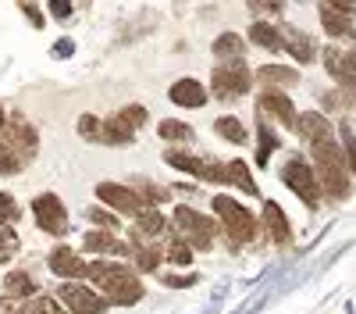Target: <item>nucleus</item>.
I'll list each match as a JSON object with an SVG mask.
<instances>
[{"instance_id": "f257e3e1", "label": "nucleus", "mask_w": 356, "mask_h": 314, "mask_svg": "<svg viewBox=\"0 0 356 314\" xmlns=\"http://www.w3.org/2000/svg\"><path fill=\"white\" fill-rule=\"evenodd\" d=\"M86 278L97 285V293L107 297L114 307H136L143 300V278L122 261H89Z\"/></svg>"}, {"instance_id": "f03ea898", "label": "nucleus", "mask_w": 356, "mask_h": 314, "mask_svg": "<svg viewBox=\"0 0 356 314\" xmlns=\"http://www.w3.org/2000/svg\"><path fill=\"white\" fill-rule=\"evenodd\" d=\"M310 150H314V171H317V179H321V193L324 196H332V200H342L349 193V179H346V150H342V143H335V136H321L310 143Z\"/></svg>"}, {"instance_id": "7ed1b4c3", "label": "nucleus", "mask_w": 356, "mask_h": 314, "mask_svg": "<svg viewBox=\"0 0 356 314\" xmlns=\"http://www.w3.org/2000/svg\"><path fill=\"white\" fill-rule=\"evenodd\" d=\"M211 207L225 228V236L232 243H253L257 240V218L239 204V200H232V196H214L211 200Z\"/></svg>"}, {"instance_id": "20e7f679", "label": "nucleus", "mask_w": 356, "mask_h": 314, "mask_svg": "<svg viewBox=\"0 0 356 314\" xmlns=\"http://www.w3.org/2000/svg\"><path fill=\"white\" fill-rule=\"evenodd\" d=\"M282 182L303 200L307 207H317L321 204V179H317V171H314V164L310 161H303V157H289L285 164H282Z\"/></svg>"}, {"instance_id": "39448f33", "label": "nucleus", "mask_w": 356, "mask_h": 314, "mask_svg": "<svg viewBox=\"0 0 356 314\" xmlns=\"http://www.w3.org/2000/svg\"><path fill=\"white\" fill-rule=\"evenodd\" d=\"M175 228H178L175 236H182L193 250H207V246L214 243V233H218V225L211 218L193 211V207H186V204L175 207Z\"/></svg>"}, {"instance_id": "423d86ee", "label": "nucleus", "mask_w": 356, "mask_h": 314, "mask_svg": "<svg viewBox=\"0 0 356 314\" xmlns=\"http://www.w3.org/2000/svg\"><path fill=\"white\" fill-rule=\"evenodd\" d=\"M211 86H214V97L218 100H239L250 93V86H253V75L243 61H228V65H218L214 75H211Z\"/></svg>"}, {"instance_id": "0eeeda50", "label": "nucleus", "mask_w": 356, "mask_h": 314, "mask_svg": "<svg viewBox=\"0 0 356 314\" xmlns=\"http://www.w3.org/2000/svg\"><path fill=\"white\" fill-rule=\"evenodd\" d=\"M57 300H61L72 314H104V311L111 307L104 293H97L93 285H82V282L57 285Z\"/></svg>"}, {"instance_id": "6e6552de", "label": "nucleus", "mask_w": 356, "mask_h": 314, "mask_svg": "<svg viewBox=\"0 0 356 314\" xmlns=\"http://www.w3.org/2000/svg\"><path fill=\"white\" fill-rule=\"evenodd\" d=\"M33 218L47 236H65L68 233V211H65L57 193H40L33 200Z\"/></svg>"}, {"instance_id": "1a4fd4ad", "label": "nucleus", "mask_w": 356, "mask_h": 314, "mask_svg": "<svg viewBox=\"0 0 356 314\" xmlns=\"http://www.w3.org/2000/svg\"><path fill=\"white\" fill-rule=\"evenodd\" d=\"M97 200H100L104 207H111L114 214H139V211H143L139 189L122 186V182H100V186H97Z\"/></svg>"}, {"instance_id": "9d476101", "label": "nucleus", "mask_w": 356, "mask_h": 314, "mask_svg": "<svg viewBox=\"0 0 356 314\" xmlns=\"http://www.w3.org/2000/svg\"><path fill=\"white\" fill-rule=\"evenodd\" d=\"M257 111L267 114V118H275V122H282V125H289V129H296V122H300V114H296L292 100L282 90H264L257 97Z\"/></svg>"}, {"instance_id": "9b49d317", "label": "nucleus", "mask_w": 356, "mask_h": 314, "mask_svg": "<svg viewBox=\"0 0 356 314\" xmlns=\"http://www.w3.org/2000/svg\"><path fill=\"white\" fill-rule=\"evenodd\" d=\"M282 29V47L289 50V57H296L300 65H310L314 57H317V43L310 33H303V29H296V25H278Z\"/></svg>"}, {"instance_id": "f8f14e48", "label": "nucleus", "mask_w": 356, "mask_h": 314, "mask_svg": "<svg viewBox=\"0 0 356 314\" xmlns=\"http://www.w3.org/2000/svg\"><path fill=\"white\" fill-rule=\"evenodd\" d=\"M4 143H8L11 150H18L25 161H33L36 150H40V136H36V129L29 125L25 118H15V122L4 129Z\"/></svg>"}, {"instance_id": "ddd939ff", "label": "nucleus", "mask_w": 356, "mask_h": 314, "mask_svg": "<svg viewBox=\"0 0 356 314\" xmlns=\"http://www.w3.org/2000/svg\"><path fill=\"white\" fill-rule=\"evenodd\" d=\"M324 68L339 86H356V50H339L328 47L324 50Z\"/></svg>"}, {"instance_id": "4468645a", "label": "nucleus", "mask_w": 356, "mask_h": 314, "mask_svg": "<svg viewBox=\"0 0 356 314\" xmlns=\"http://www.w3.org/2000/svg\"><path fill=\"white\" fill-rule=\"evenodd\" d=\"M82 246H86L89 253H104V257H111V261H118V257H129V253H132L129 243H122L114 233H104V228H93V233H86V236H82Z\"/></svg>"}, {"instance_id": "2eb2a0df", "label": "nucleus", "mask_w": 356, "mask_h": 314, "mask_svg": "<svg viewBox=\"0 0 356 314\" xmlns=\"http://www.w3.org/2000/svg\"><path fill=\"white\" fill-rule=\"evenodd\" d=\"M275 275H278L275 268H267V272H264V275H260V278L253 282L257 290H253V293H250V297H246V300H243L239 307H235L232 314H260V311H264L267 304L275 300V290H271V282H275Z\"/></svg>"}, {"instance_id": "dca6fc26", "label": "nucleus", "mask_w": 356, "mask_h": 314, "mask_svg": "<svg viewBox=\"0 0 356 314\" xmlns=\"http://www.w3.org/2000/svg\"><path fill=\"white\" fill-rule=\"evenodd\" d=\"M168 100L178 104V107H203L207 104V90H203V82L200 79H178L171 82V90H168Z\"/></svg>"}, {"instance_id": "f3484780", "label": "nucleus", "mask_w": 356, "mask_h": 314, "mask_svg": "<svg viewBox=\"0 0 356 314\" xmlns=\"http://www.w3.org/2000/svg\"><path fill=\"white\" fill-rule=\"evenodd\" d=\"M50 272L72 282V278L86 275V265L79 261V253H75L72 246H54V250H50Z\"/></svg>"}, {"instance_id": "a211bd4d", "label": "nucleus", "mask_w": 356, "mask_h": 314, "mask_svg": "<svg viewBox=\"0 0 356 314\" xmlns=\"http://www.w3.org/2000/svg\"><path fill=\"white\" fill-rule=\"evenodd\" d=\"M132 139H136V129L122 118V114H111L100 125V143H107V147H132Z\"/></svg>"}, {"instance_id": "6ab92c4d", "label": "nucleus", "mask_w": 356, "mask_h": 314, "mask_svg": "<svg viewBox=\"0 0 356 314\" xmlns=\"http://www.w3.org/2000/svg\"><path fill=\"white\" fill-rule=\"evenodd\" d=\"M264 228L271 233V240H275V243H289V236H292L289 214L275 204V200H264Z\"/></svg>"}, {"instance_id": "aec40b11", "label": "nucleus", "mask_w": 356, "mask_h": 314, "mask_svg": "<svg viewBox=\"0 0 356 314\" xmlns=\"http://www.w3.org/2000/svg\"><path fill=\"white\" fill-rule=\"evenodd\" d=\"M321 25H324V33L335 36V40H353L356 36V29H353V18L328 8V4H321Z\"/></svg>"}, {"instance_id": "412c9836", "label": "nucleus", "mask_w": 356, "mask_h": 314, "mask_svg": "<svg viewBox=\"0 0 356 314\" xmlns=\"http://www.w3.org/2000/svg\"><path fill=\"white\" fill-rule=\"evenodd\" d=\"M164 164H171L175 171H186V175H193L200 182L207 175V161L196 157V154H186V150H164Z\"/></svg>"}, {"instance_id": "4be33fe9", "label": "nucleus", "mask_w": 356, "mask_h": 314, "mask_svg": "<svg viewBox=\"0 0 356 314\" xmlns=\"http://www.w3.org/2000/svg\"><path fill=\"white\" fill-rule=\"evenodd\" d=\"M250 43H253V47H264V50H282V29L271 25V22L253 18V25H250Z\"/></svg>"}, {"instance_id": "5701e85b", "label": "nucleus", "mask_w": 356, "mask_h": 314, "mask_svg": "<svg viewBox=\"0 0 356 314\" xmlns=\"http://www.w3.org/2000/svg\"><path fill=\"white\" fill-rule=\"evenodd\" d=\"M257 82L260 86H296L300 82V72L285 68V65H260L257 68Z\"/></svg>"}, {"instance_id": "b1692460", "label": "nucleus", "mask_w": 356, "mask_h": 314, "mask_svg": "<svg viewBox=\"0 0 356 314\" xmlns=\"http://www.w3.org/2000/svg\"><path fill=\"white\" fill-rule=\"evenodd\" d=\"M296 129H300V136H303L307 143H314V139H321V136H328V132H332V122L324 118L321 111H310V114H300Z\"/></svg>"}, {"instance_id": "393cba45", "label": "nucleus", "mask_w": 356, "mask_h": 314, "mask_svg": "<svg viewBox=\"0 0 356 314\" xmlns=\"http://www.w3.org/2000/svg\"><path fill=\"white\" fill-rule=\"evenodd\" d=\"M168 228V221H164V214L157 211V207H143L139 214H136V236H146V240H154V236H161Z\"/></svg>"}, {"instance_id": "a878e982", "label": "nucleus", "mask_w": 356, "mask_h": 314, "mask_svg": "<svg viewBox=\"0 0 356 314\" xmlns=\"http://www.w3.org/2000/svg\"><path fill=\"white\" fill-rule=\"evenodd\" d=\"M211 50H214V57H221V61H243L246 43H243V36H235V33H221Z\"/></svg>"}, {"instance_id": "bb28decb", "label": "nucleus", "mask_w": 356, "mask_h": 314, "mask_svg": "<svg viewBox=\"0 0 356 314\" xmlns=\"http://www.w3.org/2000/svg\"><path fill=\"white\" fill-rule=\"evenodd\" d=\"M4 293H8V297H22V300L36 297V278L29 275V272H8V278H4Z\"/></svg>"}, {"instance_id": "cd10ccee", "label": "nucleus", "mask_w": 356, "mask_h": 314, "mask_svg": "<svg viewBox=\"0 0 356 314\" xmlns=\"http://www.w3.org/2000/svg\"><path fill=\"white\" fill-rule=\"evenodd\" d=\"M228 182H235L246 196H260L257 179L250 175V164H246V161H228Z\"/></svg>"}, {"instance_id": "c85d7f7f", "label": "nucleus", "mask_w": 356, "mask_h": 314, "mask_svg": "<svg viewBox=\"0 0 356 314\" xmlns=\"http://www.w3.org/2000/svg\"><path fill=\"white\" fill-rule=\"evenodd\" d=\"M214 132L228 143H246V125L235 118V114H221V118L214 122Z\"/></svg>"}, {"instance_id": "c756f323", "label": "nucleus", "mask_w": 356, "mask_h": 314, "mask_svg": "<svg viewBox=\"0 0 356 314\" xmlns=\"http://www.w3.org/2000/svg\"><path fill=\"white\" fill-rule=\"evenodd\" d=\"M164 261H171L175 268H189V265H193V246H189L182 236H171V243H168V253H164Z\"/></svg>"}, {"instance_id": "7c9ffc66", "label": "nucleus", "mask_w": 356, "mask_h": 314, "mask_svg": "<svg viewBox=\"0 0 356 314\" xmlns=\"http://www.w3.org/2000/svg\"><path fill=\"white\" fill-rule=\"evenodd\" d=\"M18 314H72L57 297H33V304L18 307Z\"/></svg>"}, {"instance_id": "2f4dec72", "label": "nucleus", "mask_w": 356, "mask_h": 314, "mask_svg": "<svg viewBox=\"0 0 356 314\" xmlns=\"http://www.w3.org/2000/svg\"><path fill=\"white\" fill-rule=\"evenodd\" d=\"M157 132H161V139H168V143H189V139H193V129H189L186 122H178V118H164V122L157 125Z\"/></svg>"}, {"instance_id": "473e14b6", "label": "nucleus", "mask_w": 356, "mask_h": 314, "mask_svg": "<svg viewBox=\"0 0 356 314\" xmlns=\"http://www.w3.org/2000/svg\"><path fill=\"white\" fill-rule=\"evenodd\" d=\"M18 250H22V240H18V233H15L11 225H0V265L15 261V257H18Z\"/></svg>"}, {"instance_id": "72a5a7b5", "label": "nucleus", "mask_w": 356, "mask_h": 314, "mask_svg": "<svg viewBox=\"0 0 356 314\" xmlns=\"http://www.w3.org/2000/svg\"><path fill=\"white\" fill-rule=\"evenodd\" d=\"M25 164H29V161H25L18 150H11L4 139H0V175H18Z\"/></svg>"}, {"instance_id": "f704fd0d", "label": "nucleus", "mask_w": 356, "mask_h": 314, "mask_svg": "<svg viewBox=\"0 0 356 314\" xmlns=\"http://www.w3.org/2000/svg\"><path fill=\"white\" fill-rule=\"evenodd\" d=\"M257 139H260V150H257V164H267V157H271V150L278 147V136L267 129L264 122L257 125Z\"/></svg>"}, {"instance_id": "c9c22d12", "label": "nucleus", "mask_w": 356, "mask_h": 314, "mask_svg": "<svg viewBox=\"0 0 356 314\" xmlns=\"http://www.w3.org/2000/svg\"><path fill=\"white\" fill-rule=\"evenodd\" d=\"M339 136H342V150H346V164H349V171L356 175V132H353V125L349 122H342L339 125Z\"/></svg>"}, {"instance_id": "e433bc0d", "label": "nucleus", "mask_w": 356, "mask_h": 314, "mask_svg": "<svg viewBox=\"0 0 356 314\" xmlns=\"http://www.w3.org/2000/svg\"><path fill=\"white\" fill-rule=\"evenodd\" d=\"M22 218V207L15 204L11 193H0V225H15Z\"/></svg>"}, {"instance_id": "4c0bfd02", "label": "nucleus", "mask_w": 356, "mask_h": 314, "mask_svg": "<svg viewBox=\"0 0 356 314\" xmlns=\"http://www.w3.org/2000/svg\"><path fill=\"white\" fill-rule=\"evenodd\" d=\"M118 114H122V118H125L132 129H143L146 122H150V111H146L143 104H129L125 111H118Z\"/></svg>"}, {"instance_id": "58836bf2", "label": "nucleus", "mask_w": 356, "mask_h": 314, "mask_svg": "<svg viewBox=\"0 0 356 314\" xmlns=\"http://www.w3.org/2000/svg\"><path fill=\"white\" fill-rule=\"evenodd\" d=\"M157 265H161V253L157 250H139L136 253V272H143V275H150V272H157Z\"/></svg>"}, {"instance_id": "ea45409f", "label": "nucleus", "mask_w": 356, "mask_h": 314, "mask_svg": "<svg viewBox=\"0 0 356 314\" xmlns=\"http://www.w3.org/2000/svg\"><path fill=\"white\" fill-rule=\"evenodd\" d=\"M86 218L93 221V225H100V228H122V225H118V214L114 211H104V207H89Z\"/></svg>"}, {"instance_id": "a19ab883", "label": "nucleus", "mask_w": 356, "mask_h": 314, "mask_svg": "<svg viewBox=\"0 0 356 314\" xmlns=\"http://www.w3.org/2000/svg\"><path fill=\"white\" fill-rule=\"evenodd\" d=\"M100 125H104V122H97L93 114H82V118H79V136L93 139V143H100Z\"/></svg>"}, {"instance_id": "79ce46f5", "label": "nucleus", "mask_w": 356, "mask_h": 314, "mask_svg": "<svg viewBox=\"0 0 356 314\" xmlns=\"http://www.w3.org/2000/svg\"><path fill=\"white\" fill-rule=\"evenodd\" d=\"M164 285H171V290H189V285H196V272H189V275H164Z\"/></svg>"}, {"instance_id": "37998d69", "label": "nucleus", "mask_w": 356, "mask_h": 314, "mask_svg": "<svg viewBox=\"0 0 356 314\" xmlns=\"http://www.w3.org/2000/svg\"><path fill=\"white\" fill-rule=\"evenodd\" d=\"M50 54L57 57V61H65V57H72V54H75V40H68V36H65V40H57V43L50 47Z\"/></svg>"}, {"instance_id": "c03bdc74", "label": "nucleus", "mask_w": 356, "mask_h": 314, "mask_svg": "<svg viewBox=\"0 0 356 314\" xmlns=\"http://www.w3.org/2000/svg\"><path fill=\"white\" fill-rule=\"evenodd\" d=\"M47 8H50V15H54L57 22H65V18L72 15V0H47Z\"/></svg>"}, {"instance_id": "a18cd8bd", "label": "nucleus", "mask_w": 356, "mask_h": 314, "mask_svg": "<svg viewBox=\"0 0 356 314\" xmlns=\"http://www.w3.org/2000/svg\"><path fill=\"white\" fill-rule=\"evenodd\" d=\"M250 8H253V15H278L282 11V0H250Z\"/></svg>"}, {"instance_id": "49530a36", "label": "nucleus", "mask_w": 356, "mask_h": 314, "mask_svg": "<svg viewBox=\"0 0 356 314\" xmlns=\"http://www.w3.org/2000/svg\"><path fill=\"white\" fill-rule=\"evenodd\" d=\"M22 11L33 18V29H43V15H40V8L33 4V0H22Z\"/></svg>"}, {"instance_id": "de8ad7c7", "label": "nucleus", "mask_w": 356, "mask_h": 314, "mask_svg": "<svg viewBox=\"0 0 356 314\" xmlns=\"http://www.w3.org/2000/svg\"><path fill=\"white\" fill-rule=\"evenodd\" d=\"M324 4H328V8H335V11H342V15H356V0H324Z\"/></svg>"}, {"instance_id": "09e8293b", "label": "nucleus", "mask_w": 356, "mask_h": 314, "mask_svg": "<svg viewBox=\"0 0 356 314\" xmlns=\"http://www.w3.org/2000/svg\"><path fill=\"white\" fill-rule=\"evenodd\" d=\"M4 125H8V111H4V104H0V132H4Z\"/></svg>"}]
</instances>
